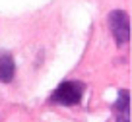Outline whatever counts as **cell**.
Returning <instances> with one entry per match:
<instances>
[{
  "instance_id": "obj_1",
  "label": "cell",
  "mask_w": 132,
  "mask_h": 122,
  "mask_svg": "<svg viewBox=\"0 0 132 122\" xmlns=\"http://www.w3.org/2000/svg\"><path fill=\"white\" fill-rule=\"evenodd\" d=\"M82 95H84V85L78 83V81H64L56 89L53 91L51 95V101L53 103H58V105H78L82 101Z\"/></svg>"
},
{
  "instance_id": "obj_4",
  "label": "cell",
  "mask_w": 132,
  "mask_h": 122,
  "mask_svg": "<svg viewBox=\"0 0 132 122\" xmlns=\"http://www.w3.org/2000/svg\"><path fill=\"white\" fill-rule=\"evenodd\" d=\"M14 72H16V64L14 58L8 53H0V81H12Z\"/></svg>"
},
{
  "instance_id": "obj_3",
  "label": "cell",
  "mask_w": 132,
  "mask_h": 122,
  "mask_svg": "<svg viewBox=\"0 0 132 122\" xmlns=\"http://www.w3.org/2000/svg\"><path fill=\"white\" fill-rule=\"evenodd\" d=\"M128 91L126 89H122L120 91V95H119V99H117V103L113 105V110H115V120L117 122H130V105H128Z\"/></svg>"
},
{
  "instance_id": "obj_2",
  "label": "cell",
  "mask_w": 132,
  "mask_h": 122,
  "mask_svg": "<svg viewBox=\"0 0 132 122\" xmlns=\"http://www.w3.org/2000/svg\"><path fill=\"white\" fill-rule=\"evenodd\" d=\"M109 29L117 45H124L130 39V20L124 10H113L109 14Z\"/></svg>"
}]
</instances>
